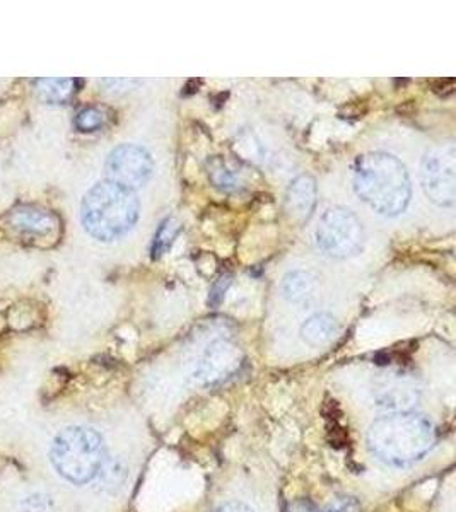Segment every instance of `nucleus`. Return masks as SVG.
<instances>
[{"instance_id": "nucleus-1", "label": "nucleus", "mask_w": 456, "mask_h": 512, "mask_svg": "<svg viewBox=\"0 0 456 512\" xmlns=\"http://www.w3.org/2000/svg\"><path fill=\"white\" fill-rule=\"evenodd\" d=\"M436 443L431 420L421 414H385L368 429L369 451L378 460L395 468L421 461Z\"/></svg>"}, {"instance_id": "nucleus-2", "label": "nucleus", "mask_w": 456, "mask_h": 512, "mask_svg": "<svg viewBox=\"0 0 456 512\" xmlns=\"http://www.w3.org/2000/svg\"><path fill=\"white\" fill-rule=\"evenodd\" d=\"M354 190L364 204L386 217L400 216L412 197L409 171L388 152H369L357 158Z\"/></svg>"}, {"instance_id": "nucleus-3", "label": "nucleus", "mask_w": 456, "mask_h": 512, "mask_svg": "<svg viewBox=\"0 0 456 512\" xmlns=\"http://www.w3.org/2000/svg\"><path fill=\"white\" fill-rule=\"evenodd\" d=\"M139 212L141 205L135 192L106 180L86 193L81 205V221L93 238L115 241L135 226Z\"/></svg>"}, {"instance_id": "nucleus-4", "label": "nucleus", "mask_w": 456, "mask_h": 512, "mask_svg": "<svg viewBox=\"0 0 456 512\" xmlns=\"http://www.w3.org/2000/svg\"><path fill=\"white\" fill-rule=\"evenodd\" d=\"M105 441L86 425H71L53 437L50 461L60 477L74 485L93 482L105 461Z\"/></svg>"}, {"instance_id": "nucleus-5", "label": "nucleus", "mask_w": 456, "mask_h": 512, "mask_svg": "<svg viewBox=\"0 0 456 512\" xmlns=\"http://www.w3.org/2000/svg\"><path fill=\"white\" fill-rule=\"evenodd\" d=\"M316 246L337 260H345L361 253L364 246L363 222L352 210L344 207L328 209L315 229Z\"/></svg>"}, {"instance_id": "nucleus-6", "label": "nucleus", "mask_w": 456, "mask_h": 512, "mask_svg": "<svg viewBox=\"0 0 456 512\" xmlns=\"http://www.w3.org/2000/svg\"><path fill=\"white\" fill-rule=\"evenodd\" d=\"M422 188L427 198L439 207H453L456 202V149L441 144L426 152L421 164Z\"/></svg>"}, {"instance_id": "nucleus-7", "label": "nucleus", "mask_w": 456, "mask_h": 512, "mask_svg": "<svg viewBox=\"0 0 456 512\" xmlns=\"http://www.w3.org/2000/svg\"><path fill=\"white\" fill-rule=\"evenodd\" d=\"M154 161L149 152L135 144H122L115 147L106 159L108 181L117 183L127 190H139L151 180Z\"/></svg>"}, {"instance_id": "nucleus-8", "label": "nucleus", "mask_w": 456, "mask_h": 512, "mask_svg": "<svg viewBox=\"0 0 456 512\" xmlns=\"http://www.w3.org/2000/svg\"><path fill=\"white\" fill-rule=\"evenodd\" d=\"M243 352L229 340L212 342L199 362L193 367L192 381L197 386H214L223 383L240 371Z\"/></svg>"}, {"instance_id": "nucleus-9", "label": "nucleus", "mask_w": 456, "mask_h": 512, "mask_svg": "<svg viewBox=\"0 0 456 512\" xmlns=\"http://www.w3.org/2000/svg\"><path fill=\"white\" fill-rule=\"evenodd\" d=\"M421 398V391L414 379L400 374L386 376L375 384L373 402L385 414H404L412 412Z\"/></svg>"}, {"instance_id": "nucleus-10", "label": "nucleus", "mask_w": 456, "mask_h": 512, "mask_svg": "<svg viewBox=\"0 0 456 512\" xmlns=\"http://www.w3.org/2000/svg\"><path fill=\"white\" fill-rule=\"evenodd\" d=\"M7 224L16 233L33 241L57 238L60 229L59 217L48 210L31 207V205L11 210L7 214Z\"/></svg>"}, {"instance_id": "nucleus-11", "label": "nucleus", "mask_w": 456, "mask_h": 512, "mask_svg": "<svg viewBox=\"0 0 456 512\" xmlns=\"http://www.w3.org/2000/svg\"><path fill=\"white\" fill-rule=\"evenodd\" d=\"M316 207V181L313 176L301 175L289 185L286 193V214L298 224L308 222Z\"/></svg>"}, {"instance_id": "nucleus-12", "label": "nucleus", "mask_w": 456, "mask_h": 512, "mask_svg": "<svg viewBox=\"0 0 456 512\" xmlns=\"http://www.w3.org/2000/svg\"><path fill=\"white\" fill-rule=\"evenodd\" d=\"M129 475V463L122 456H106L93 482H96V489L101 494L117 495L125 489Z\"/></svg>"}, {"instance_id": "nucleus-13", "label": "nucleus", "mask_w": 456, "mask_h": 512, "mask_svg": "<svg viewBox=\"0 0 456 512\" xmlns=\"http://www.w3.org/2000/svg\"><path fill=\"white\" fill-rule=\"evenodd\" d=\"M339 332V325L334 316L318 313L304 321L301 326V338L311 347H320L332 340Z\"/></svg>"}, {"instance_id": "nucleus-14", "label": "nucleus", "mask_w": 456, "mask_h": 512, "mask_svg": "<svg viewBox=\"0 0 456 512\" xmlns=\"http://www.w3.org/2000/svg\"><path fill=\"white\" fill-rule=\"evenodd\" d=\"M38 98L48 105H64L76 93V79H38L35 82Z\"/></svg>"}, {"instance_id": "nucleus-15", "label": "nucleus", "mask_w": 456, "mask_h": 512, "mask_svg": "<svg viewBox=\"0 0 456 512\" xmlns=\"http://www.w3.org/2000/svg\"><path fill=\"white\" fill-rule=\"evenodd\" d=\"M316 280L310 272H291L282 280V294L291 303H306L315 294Z\"/></svg>"}, {"instance_id": "nucleus-16", "label": "nucleus", "mask_w": 456, "mask_h": 512, "mask_svg": "<svg viewBox=\"0 0 456 512\" xmlns=\"http://www.w3.org/2000/svg\"><path fill=\"white\" fill-rule=\"evenodd\" d=\"M209 169V178H211L214 187L219 188L221 192H238L241 188V178L224 159L212 158L207 163Z\"/></svg>"}, {"instance_id": "nucleus-17", "label": "nucleus", "mask_w": 456, "mask_h": 512, "mask_svg": "<svg viewBox=\"0 0 456 512\" xmlns=\"http://www.w3.org/2000/svg\"><path fill=\"white\" fill-rule=\"evenodd\" d=\"M180 231H182V224L176 217H168L161 222L158 233L154 236V243H152V260H159L166 251L170 250Z\"/></svg>"}, {"instance_id": "nucleus-18", "label": "nucleus", "mask_w": 456, "mask_h": 512, "mask_svg": "<svg viewBox=\"0 0 456 512\" xmlns=\"http://www.w3.org/2000/svg\"><path fill=\"white\" fill-rule=\"evenodd\" d=\"M74 123H76L79 132H84V134L96 132V130H100L106 125L105 111L89 106V108H84V110L77 113L76 122Z\"/></svg>"}, {"instance_id": "nucleus-19", "label": "nucleus", "mask_w": 456, "mask_h": 512, "mask_svg": "<svg viewBox=\"0 0 456 512\" xmlns=\"http://www.w3.org/2000/svg\"><path fill=\"white\" fill-rule=\"evenodd\" d=\"M18 512H57V504L47 492H31L19 502Z\"/></svg>"}, {"instance_id": "nucleus-20", "label": "nucleus", "mask_w": 456, "mask_h": 512, "mask_svg": "<svg viewBox=\"0 0 456 512\" xmlns=\"http://www.w3.org/2000/svg\"><path fill=\"white\" fill-rule=\"evenodd\" d=\"M361 511V506H359V502L354 499V497H340V499H335L330 506H328L327 511L325 512H359Z\"/></svg>"}, {"instance_id": "nucleus-21", "label": "nucleus", "mask_w": 456, "mask_h": 512, "mask_svg": "<svg viewBox=\"0 0 456 512\" xmlns=\"http://www.w3.org/2000/svg\"><path fill=\"white\" fill-rule=\"evenodd\" d=\"M231 286V277L226 275V277H221V279L217 280L216 284L212 286L211 289V297H209V303L212 306H217V304H221L224 296H226V292H228V287Z\"/></svg>"}, {"instance_id": "nucleus-22", "label": "nucleus", "mask_w": 456, "mask_h": 512, "mask_svg": "<svg viewBox=\"0 0 456 512\" xmlns=\"http://www.w3.org/2000/svg\"><path fill=\"white\" fill-rule=\"evenodd\" d=\"M214 512H255L253 511L252 507L248 506V504H245V502H226V504H223L221 507H217L216 511Z\"/></svg>"}]
</instances>
